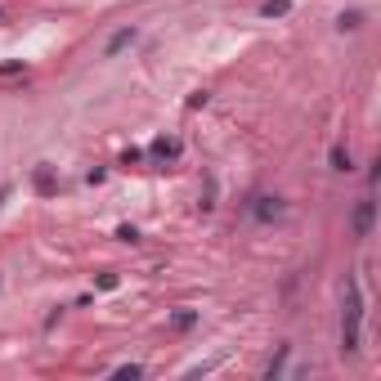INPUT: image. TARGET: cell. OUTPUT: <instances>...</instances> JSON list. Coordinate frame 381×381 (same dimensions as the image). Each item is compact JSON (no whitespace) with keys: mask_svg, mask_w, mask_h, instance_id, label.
Segmentation results:
<instances>
[{"mask_svg":"<svg viewBox=\"0 0 381 381\" xmlns=\"http://www.w3.org/2000/svg\"><path fill=\"white\" fill-rule=\"evenodd\" d=\"M359 327H363V296H359V282L346 278V292H341V354L359 350Z\"/></svg>","mask_w":381,"mask_h":381,"instance_id":"6da1fadb","label":"cell"},{"mask_svg":"<svg viewBox=\"0 0 381 381\" xmlns=\"http://www.w3.org/2000/svg\"><path fill=\"white\" fill-rule=\"evenodd\" d=\"M337 27H341V32H354V27H363V14H359V9H350V14H341V18H337Z\"/></svg>","mask_w":381,"mask_h":381,"instance_id":"9c48e42d","label":"cell"},{"mask_svg":"<svg viewBox=\"0 0 381 381\" xmlns=\"http://www.w3.org/2000/svg\"><path fill=\"white\" fill-rule=\"evenodd\" d=\"M282 211H287V206H282V198H274V193H256V198H251V216L261 220V225L282 220Z\"/></svg>","mask_w":381,"mask_h":381,"instance_id":"7a4b0ae2","label":"cell"},{"mask_svg":"<svg viewBox=\"0 0 381 381\" xmlns=\"http://www.w3.org/2000/svg\"><path fill=\"white\" fill-rule=\"evenodd\" d=\"M130 41H135V32H130V27H121V32L113 36V41H108V54H117V50H126V45H130Z\"/></svg>","mask_w":381,"mask_h":381,"instance_id":"ba28073f","label":"cell"},{"mask_svg":"<svg viewBox=\"0 0 381 381\" xmlns=\"http://www.w3.org/2000/svg\"><path fill=\"white\" fill-rule=\"evenodd\" d=\"M36 193H54V175H50V166H36Z\"/></svg>","mask_w":381,"mask_h":381,"instance_id":"52a82bcc","label":"cell"},{"mask_svg":"<svg viewBox=\"0 0 381 381\" xmlns=\"http://www.w3.org/2000/svg\"><path fill=\"white\" fill-rule=\"evenodd\" d=\"M94 282H99V287H104V292H113V287H117V274H99V278H94Z\"/></svg>","mask_w":381,"mask_h":381,"instance_id":"5bb4252c","label":"cell"},{"mask_svg":"<svg viewBox=\"0 0 381 381\" xmlns=\"http://www.w3.org/2000/svg\"><path fill=\"white\" fill-rule=\"evenodd\" d=\"M117 238H121V242H139V229H135V225H121Z\"/></svg>","mask_w":381,"mask_h":381,"instance_id":"7c38bea8","label":"cell"},{"mask_svg":"<svg viewBox=\"0 0 381 381\" xmlns=\"http://www.w3.org/2000/svg\"><path fill=\"white\" fill-rule=\"evenodd\" d=\"M287 9H292V0H261V14L265 18H282Z\"/></svg>","mask_w":381,"mask_h":381,"instance_id":"5b68a950","label":"cell"},{"mask_svg":"<svg viewBox=\"0 0 381 381\" xmlns=\"http://www.w3.org/2000/svg\"><path fill=\"white\" fill-rule=\"evenodd\" d=\"M332 170H350V149H332Z\"/></svg>","mask_w":381,"mask_h":381,"instance_id":"30bf717a","label":"cell"},{"mask_svg":"<svg viewBox=\"0 0 381 381\" xmlns=\"http://www.w3.org/2000/svg\"><path fill=\"white\" fill-rule=\"evenodd\" d=\"M149 153H153V162H175V157L184 153V144L175 139V135H162V139H153Z\"/></svg>","mask_w":381,"mask_h":381,"instance_id":"277c9868","label":"cell"},{"mask_svg":"<svg viewBox=\"0 0 381 381\" xmlns=\"http://www.w3.org/2000/svg\"><path fill=\"white\" fill-rule=\"evenodd\" d=\"M0 77H23V63H0Z\"/></svg>","mask_w":381,"mask_h":381,"instance_id":"4fadbf2b","label":"cell"},{"mask_svg":"<svg viewBox=\"0 0 381 381\" xmlns=\"http://www.w3.org/2000/svg\"><path fill=\"white\" fill-rule=\"evenodd\" d=\"M373 220H377V202L363 198L354 206V238H368V233H373Z\"/></svg>","mask_w":381,"mask_h":381,"instance_id":"3957f363","label":"cell"},{"mask_svg":"<svg viewBox=\"0 0 381 381\" xmlns=\"http://www.w3.org/2000/svg\"><path fill=\"white\" fill-rule=\"evenodd\" d=\"M193 323H198V314H193V310H175V314H170V327H175V332H189Z\"/></svg>","mask_w":381,"mask_h":381,"instance_id":"8992f818","label":"cell"},{"mask_svg":"<svg viewBox=\"0 0 381 381\" xmlns=\"http://www.w3.org/2000/svg\"><path fill=\"white\" fill-rule=\"evenodd\" d=\"M113 373H117V377H130V381H135V377H144V368H139V363H121V368H113Z\"/></svg>","mask_w":381,"mask_h":381,"instance_id":"8fae6325","label":"cell"}]
</instances>
